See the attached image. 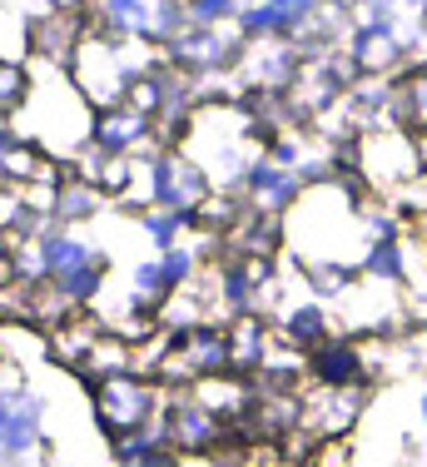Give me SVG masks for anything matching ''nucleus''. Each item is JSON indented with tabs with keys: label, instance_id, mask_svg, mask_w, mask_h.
Wrapping results in <instances>:
<instances>
[{
	"label": "nucleus",
	"instance_id": "nucleus-1",
	"mask_svg": "<svg viewBox=\"0 0 427 467\" xmlns=\"http://www.w3.org/2000/svg\"><path fill=\"white\" fill-rule=\"evenodd\" d=\"M16 135L40 150L45 160H80L89 150V125H95V109L80 95V85L70 80L65 65L50 60H26V95L16 105Z\"/></svg>",
	"mask_w": 427,
	"mask_h": 467
},
{
	"label": "nucleus",
	"instance_id": "nucleus-2",
	"mask_svg": "<svg viewBox=\"0 0 427 467\" xmlns=\"http://www.w3.org/2000/svg\"><path fill=\"white\" fill-rule=\"evenodd\" d=\"M40 269H45V284L60 288V298L70 308H89L109 284V259L80 229H60V224L40 229Z\"/></svg>",
	"mask_w": 427,
	"mask_h": 467
},
{
	"label": "nucleus",
	"instance_id": "nucleus-3",
	"mask_svg": "<svg viewBox=\"0 0 427 467\" xmlns=\"http://www.w3.org/2000/svg\"><path fill=\"white\" fill-rule=\"evenodd\" d=\"M89 413H95L99 438L115 448V442L134 438V432L154 428V413H160V383H154V378H140L134 368L95 378V383H89Z\"/></svg>",
	"mask_w": 427,
	"mask_h": 467
},
{
	"label": "nucleus",
	"instance_id": "nucleus-4",
	"mask_svg": "<svg viewBox=\"0 0 427 467\" xmlns=\"http://www.w3.org/2000/svg\"><path fill=\"white\" fill-rule=\"evenodd\" d=\"M70 80L80 85V95L89 99V109H109V105H125L130 85L140 80V75L125 65V46L109 36H99V30L85 26L80 46L70 50Z\"/></svg>",
	"mask_w": 427,
	"mask_h": 467
},
{
	"label": "nucleus",
	"instance_id": "nucleus-5",
	"mask_svg": "<svg viewBox=\"0 0 427 467\" xmlns=\"http://www.w3.org/2000/svg\"><path fill=\"white\" fill-rule=\"evenodd\" d=\"M45 398L30 378H10L0 383V462L26 467L45 458Z\"/></svg>",
	"mask_w": 427,
	"mask_h": 467
},
{
	"label": "nucleus",
	"instance_id": "nucleus-6",
	"mask_svg": "<svg viewBox=\"0 0 427 467\" xmlns=\"http://www.w3.org/2000/svg\"><path fill=\"white\" fill-rule=\"evenodd\" d=\"M144 194L154 199V209H179V214H194L209 199V180L189 154H160L150 164V189Z\"/></svg>",
	"mask_w": 427,
	"mask_h": 467
},
{
	"label": "nucleus",
	"instance_id": "nucleus-7",
	"mask_svg": "<svg viewBox=\"0 0 427 467\" xmlns=\"http://www.w3.org/2000/svg\"><path fill=\"white\" fill-rule=\"evenodd\" d=\"M89 30L120 40H160V0H89Z\"/></svg>",
	"mask_w": 427,
	"mask_h": 467
},
{
	"label": "nucleus",
	"instance_id": "nucleus-8",
	"mask_svg": "<svg viewBox=\"0 0 427 467\" xmlns=\"http://www.w3.org/2000/svg\"><path fill=\"white\" fill-rule=\"evenodd\" d=\"M189 279H194V254L189 249H164V254H154V259L134 264V274H130L134 308L140 304H170Z\"/></svg>",
	"mask_w": 427,
	"mask_h": 467
},
{
	"label": "nucleus",
	"instance_id": "nucleus-9",
	"mask_svg": "<svg viewBox=\"0 0 427 467\" xmlns=\"http://www.w3.org/2000/svg\"><path fill=\"white\" fill-rule=\"evenodd\" d=\"M154 115H144L140 105H109V109H95V125H89V150L99 154H134L150 135Z\"/></svg>",
	"mask_w": 427,
	"mask_h": 467
},
{
	"label": "nucleus",
	"instance_id": "nucleus-10",
	"mask_svg": "<svg viewBox=\"0 0 427 467\" xmlns=\"http://www.w3.org/2000/svg\"><path fill=\"white\" fill-rule=\"evenodd\" d=\"M160 432H164V442H170V448H184V452L209 448V442L219 438V413H209L199 398H194V403H174Z\"/></svg>",
	"mask_w": 427,
	"mask_h": 467
},
{
	"label": "nucleus",
	"instance_id": "nucleus-11",
	"mask_svg": "<svg viewBox=\"0 0 427 467\" xmlns=\"http://www.w3.org/2000/svg\"><path fill=\"white\" fill-rule=\"evenodd\" d=\"M99 204H105V194H99V189L89 184V180H80V174L65 170V174H60V184H55L50 224H60V229H80L85 219H95V214H99Z\"/></svg>",
	"mask_w": 427,
	"mask_h": 467
},
{
	"label": "nucleus",
	"instance_id": "nucleus-12",
	"mask_svg": "<svg viewBox=\"0 0 427 467\" xmlns=\"http://www.w3.org/2000/svg\"><path fill=\"white\" fill-rule=\"evenodd\" d=\"M313 0H264V5H254L249 16H244V30H254V36H268V30H288L303 20V10H308Z\"/></svg>",
	"mask_w": 427,
	"mask_h": 467
},
{
	"label": "nucleus",
	"instance_id": "nucleus-13",
	"mask_svg": "<svg viewBox=\"0 0 427 467\" xmlns=\"http://www.w3.org/2000/svg\"><path fill=\"white\" fill-rule=\"evenodd\" d=\"M313 373L323 388H348L358 378V353L353 348H318L313 353Z\"/></svg>",
	"mask_w": 427,
	"mask_h": 467
},
{
	"label": "nucleus",
	"instance_id": "nucleus-14",
	"mask_svg": "<svg viewBox=\"0 0 427 467\" xmlns=\"http://www.w3.org/2000/svg\"><path fill=\"white\" fill-rule=\"evenodd\" d=\"M140 229L164 254V249H179V234L189 229V214H179V209H150V214H140Z\"/></svg>",
	"mask_w": 427,
	"mask_h": 467
},
{
	"label": "nucleus",
	"instance_id": "nucleus-15",
	"mask_svg": "<svg viewBox=\"0 0 427 467\" xmlns=\"http://www.w3.org/2000/svg\"><path fill=\"white\" fill-rule=\"evenodd\" d=\"M254 189H258V204H274V209L294 199V180L278 174L274 164H258V170H254Z\"/></svg>",
	"mask_w": 427,
	"mask_h": 467
},
{
	"label": "nucleus",
	"instance_id": "nucleus-16",
	"mask_svg": "<svg viewBox=\"0 0 427 467\" xmlns=\"http://www.w3.org/2000/svg\"><path fill=\"white\" fill-rule=\"evenodd\" d=\"M323 333H328V318H323V308H313V304L288 318V338L294 343H323Z\"/></svg>",
	"mask_w": 427,
	"mask_h": 467
},
{
	"label": "nucleus",
	"instance_id": "nucleus-17",
	"mask_svg": "<svg viewBox=\"0 0 427 467\" xmlns=\"http://www.w3.org/2000/svg\"><path fill=\"white\" fill-rule=\"evenodd\" d=\"M20 95H26V65L0 60V115H16Z\"/></svg>",
	"mask_w": 427,
	"mask_h": 467
},
{
	"label": "nucleus",
	"instance_id": "nucleus-18",
	"mask_svg": "<svg viewBox=\"0 0 427 467\" xmlns=\"http://www.w3.org/2000/svg\"><path fill=\"white\" fill-rule=\"evenodd\" d=\"M184 10L199 26H219L224 16H234V0H184Z\"/></svg>",
	"mask_w": 427,
	"mask_h": 467
},
{
	"label": "nucleus",
	"instance_id": "nucleus-19",
	"mask_svg": "<svg viewBox=\"0 0 427 467\" xmlns=\"http://www.w3.org/2000/svg\"><path fill=\"white\" fill-rule=\"evenodd\" d=\"M418 115H422V119H427V80H422V85H418Z\"/></svg>",
	"mask_w": 427,
	"mask_h": 467
},
{
	"label": "nucleus",
	"instance_id": "nucleus-20",
	"mask_svg": "<svg viewBox=\"0 0 427 467\" xmlns=\"http://www.w3.org/2000/svg\"><path fill=\"white\" fill-rule=\"evenodd\" d=\"M422 418H427V398H422Z\"/></svg>",
	"mask_w": 427,
	"mask_h": 467
},
{
	"label": "nucleus",
	"instance_id": "nucleus-21",
	"mask_svg": "<svg viewBox=\"0 0 427 467\" xmlns=\"http://www.w3.org/2000/svg\"><path fill=\"white\" fill-rule=\"evenodd\" d=\"M0 467H10V462H0Z\"/></svg>",
	"mask_w": 427,
	"mask_h": 467
}]
</instances>
